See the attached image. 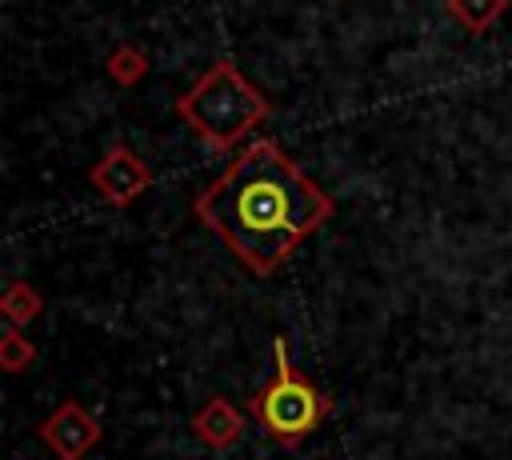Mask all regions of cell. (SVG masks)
Masks as SVG:
<instances>
[{
	"label": "cell",
	"instance_id": "cell-1",
	"mask_svg": "<svg viewBox=\"0 0 512 460\" xmlns=\"http://www.w3.org/2000/svg\"><path fill=\"white\" fill-rule=\"evenodd\" d=\"M196 216L248 272L272 276L332 216V196L312 184L276 140L260 136L200 192Z\"/></svg>",
	"mask_w": 512,
	"mask_h": 460
},
{
	"label": "cell",
	"instance_id": "cell-2",
	"mask_svg": "<svg viewBox=\"0 0 512 460\" xmlns=\"http://www.w3.org/2000/svg\"><path fill=\"white\" fill-rule=\"evenodd\" d=\"M176 112L208 148L224 152L268 116V100L232 60H220L176 100Z\"/></svg>",
	"mask_w": 512,
	"mask_h": 460
},
{
	"label": "cell",
	"instance_id": "cell-3",
	"mask_svg": "<svg viewBox=\"0 0 512 460\" xmlns=\"http://www.w3.org/2000/svg\"><path fill=\"white\" fill-rule=\"evenodd\" d=\"M272 356H276V376L248 400V412L264 424L268 436L292 444V440L308 436L312 428H320V420L332 412V400L308 376H300L292 368L284 336L272 340Z\"/></svg>",
	"mask_w": 512,
	"mask_h": 460
},
{
	"label": "cell",
	"instance_id": "cell-4",
	"mask_svg": "<svg viewBox=\"0 0 512 460\" xmlns=\"http://www.w3.org/2000/svg\"><path fill=\"white\" fill-rule=\"evenodd\" d=\"M40 440L56 460H84L100 444V420L80 400H64L40 420Z\"/></svg>",
	"mask_w": 512,
	"mask_h": 460
},
{
	"label": "cell",
	"instance_id": "cell-5",
	"mask_svg": "<svg viewBox=\"0 0 512 460\" xmlns=\"http://www.w3.org/2000/svg\"><path fill=\"white\" fill-rule=\"evenodd\" d=\"M88 180H92V188H96L112 208H124V204H132L136 196H144V192L152 188L148 164H144L128 144H112V148L96 160V168L88 172Z\"/></svg>",
	"mask_w": 512,
	"mask_h": 460
},
{
	"label": "cell",
	"instance_id": "cell-6",
	"mask_svg": "<svg viewBox=\"0 0 512 460\" xmlns=\"http://www.w3.org/2000/svg\"><path fill=\"white\" fill-rule=\"evenodd\" d=\"M192 432L208 444V448H232L244 436V416L232 400L224 396H208L204 408L192 416Z\"/></svg>",
	"mask_w": 512,
	"mask_h": 460
},
{
	"label": "cell",
	"instance_id": "cell-7",
	"mask_svg": "<svg viewBox=\"0 0 512 460\" xmlns=\"http://www.w3.org/2000/svg\"><path fill=\"white\" fill-rule=\"evenodd\" d=\"M40 308H44L40 292H36L32 284H24V280H12V284L4 288V296H0V312H4V320H8L12 328L32 324V320L40 316Z\"/></svg>",
	"mask_w": 512,
	"mask_h": 460
},
{
	"label": "cell",
	"instance_id": "cell-8",
	"mask_svg": "<svg viewBox=\"0 0 512 460\" xmlns=\"http://www.w3.org/2000/svg\"><path fill=\"white\" fill-rule=\"evenodd\" d=\"M444 8L460 20L464 32H484L504 16L508 0H444Z\"/></svg>",
	"mask_w": 512,
	"mask_h": 460
},
{
	"label": "cell",
	"instance_id": "cell-9",
	"mask_svg": "<svg viewBox=\"0 0 512 460\" xmlns=\"http://www.w3.org/2000/svg\"><path fill=\"white\" fill-rule=\"evenodd\" d=\"M104 72L112 76V84L132 88V84H140V80H144V72H148V56H144L136 44H120V48H112V52H108Z\"/></svg>",
	"mask_w": 512,
	"mask_h": 460
},
{
	"label": "cell",
	"instance_id": "cell-10",
	"mask_svg": "<svg viewBox=\"0 0 512 460\" xmlns=\"http://www.w3.org/2000/svg\"><path fill=\"white\" fill-rule=\"evenodd\" d=\"M36 360V348H32V340H24L20 336V328H4V336H0V364H4V372H24L28 364Z\"/></svg>",
	"mask_w": 512,
	"mask_h": 460
}]
</instances>
